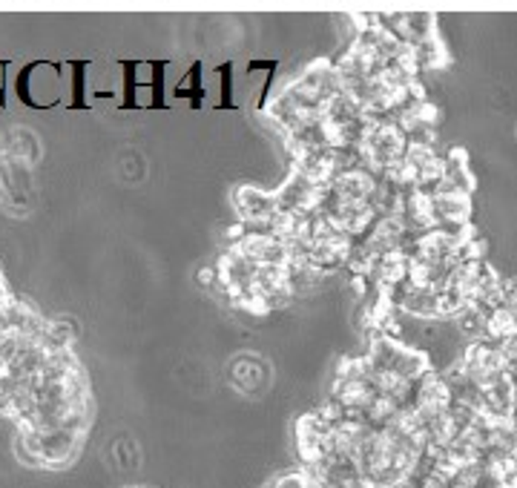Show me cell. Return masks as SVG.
Returning a JSON list of instances; mask_svg holds the SVG:
<instances>
[{
    "mask_svg": "<svg viewBox=\"0 0 517 488\" xmlns=\"http://www.w3.org/2000/svg\"><path fill=\"white\" fill-rule=\"evenodd\" d=\"M141 488H152V485H141Z\"/></svg>",
    "mask_w": 517,
    "mask_h": 488,
    "instance_id": "3957f363",
    "label": "cell"
},
{
    "mask_svg": "<svg viewBox=\"0 0 517 488\" xmlns=\"http://www.w3.org/2000/svg\"><path fill=\"white\" fill-rule=\"evenodd\" d=\"M268 488H313V485H310V477L305 474V468L300 465L296 471H285V474L273 477Z\"/></svg>",
    "mask_w": 517,
    "mask_h": 488,
    "instance_id": "7a4b0ae2",
    "label": "cell"
},
{
    "mask_svg": "<svg viewBox=\"0 0 517 488\" xmlns=\"http://www.w3.org/2000/svg\"><path fill=\"white\" fill-rule=\"evenodd\" d=\"M87 428L75 425H58V428H21L18 456L35 468H60L72 463V456L81 448Z\"/></svg>",
    "mask_w": 517,
    "mask_h": 488,
    "instance_id": "6da1fadb",
    "label": "cell"
}]
</instances>
